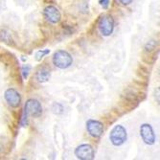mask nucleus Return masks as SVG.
Here are the masks:
<instances>
[{"label":"nucleus","mask_w":160,"mask_h":160,"mask_svg":"<svg viewBox=\"0 0 160 160\" xmlns=\"http://www.w3.org/2000/svg\"><path fill=\"white\" fill-rule=\"evenodd\" d=\"M132 1H133V0H119V2H120L122 5H124V6H128V5H129V4H132Z\"/></svg>","instance_id":"dca6fc26"},{"label":"nucleus","mask_w":160,"mask_h":160,"mask_svg":"<svg viewBox=\"0 0 160 160\" xmlns=\"http://www.w3.org/2000/svg\"><path fill=\"white\" fill-rule=\"evenodd\" d=\"M140 135L145 144L153 145L155 143V134L150 124H142L140 127Z\"/></svg>","instance_id":"0eeeda50"},{"label":"nucleus","mask_w":160,"mask_h":160,"mask_svg":"<svg viewBox=\"0 0 160 160\" xmlns=\"http://www.w3.org/2000/svg\"><path fill=\"white\" fill-rule=\"evenodd\" d=\"M98 29L104 37H109L114 30V19L110 14H104L98 22Z\"/></svg>","instance_id":"20e7f679"},{"label":"nucleus","mask_w":160,"mask_h":160,"mask_svg":"<svg viewBox=\"0 0 160 160\" xmlns=\"http://www.w3.org/2000/svg\"><path fill=\"white\" fill-rule=\"evenodd\" d=\"M50 54V50L49 49H43V50H38L37 53H36V55H35V59H36V61H38V62H40L43 58H44L45 56H47V55H49Z\"/></svg>","instance_id":"9b49d317"},{"label":"nucleus","mask_w":160,"mask_h":160,"mask_svg":"<svg viewBox=\"0 0 160 160\" xmlns=\"http://www.w3.org/2000/svg\"><path fill=\"white\" fill-rule=\"evenodd\" d=\"M127 138H128L127 130L123 126L117 125L111 129L110 134H109V139L114 146L116 147L121 146V145H123L127 141Z\"/></svg>","instance_id":"7ed1b4c3"},{"label":"nucleus","mask_w":160,"mask_h":160,"mask_svg":"<svg viewBox=\"0 0 160 160\" xmlns=\"http://www.w3.org/2000/svg\"><path fill=\"white\" fill-rule=\"evenodd\" d=\"M109 3H110V0H99V4L100 6L103 8L104 10H108L109 7Z\"/></svg>","instance_id":"4468645a"},{"label":"nucleus","mask_w":160,"mask_h":160,"mask_svg":"<svg viewBox=\"0 0 160 160\" xmlns=\"http://www.w3.org/2000/svg\"><path fill=\"white\" fill-rule=\"evenodd\" d=\"M52 110H53V112L56 113V114H62V113L63 112V108H62V105L58 104V103H55V104L53 105V107H52Z\"/></svg>","instance_id":"f8f14e48"},{"label":"nucleus","mask_w":160,"mask_h":160,"mask_svg":"<svg viewBox=\"0 0 160 160\" xmlns=\"http://www.w3.org/2000/svg\"><path fill=\"white\" fill-rule=\"evenodd\" d=\"M86 130L92 137L99 138L104 132V126L100 121L90 119L86 121Z\"/></svg>","instance_id":"423d86ee"},{"label":"nucleus","mask_w":160,"mask_h":160,"mask_svg":"<svg viewBox=\"0 0 160 160\" xmlns=\"http://www.w3.org/2000/svg\"><path fill=\"white\" fill-rule=\"evenodd\" d=\"M4 98L12 108H18L21 103V96L14 88H8L4 93Z\"/></svg>","instance_id":"6e6552de"},{"label":"nucleus","mask_w":160,"mask_h":160,"mask_svg":"<svg viewBox=\"0 0 160 160\" xmlns=\"http://www.w3.org/2000/svg\"><path fill=\"white\" fill-rule=\"evenodd\" d=\"M75 155L78 159L81 160H91L94 158V149L89 144H82L75 150Z\"/></svg>","instance_id":"39448f33"},{"label":"nucleus","mask_w":160,"mask_h":160,"mask_svg":"<svg viewBox=\"0 0 160 160\" xmlns=\"http://www.w3.org/2000/svg\"><path fill=\"white\" fill-rule=\"evenodd\" d=\"M155 46H156V42L154 40H151V41H149L147 43V45H146V47H145V49H146L147 51H152V50H153L155 48Z\"/></svg>","instance_id":"2eb2a0df"},{"label":"nucleus","mask_w":160,"mask_h":160,"mask_svg":"<svg viewBox=\"0 0 160 160\" xmlns=\"http://www.w3.org/2000/svg\"><path fill=\"white\" fill-rule=\"evenodd\" d=\"M41 113H42V107L39 102L36 99H29L24 106V112L22 115L21 125L23 127L27 126L29 116L38 118L41 115Z\"/></svg>","instance_id":"f257e3e1"},{"label":"nucleus","mask_w":160,"mask_h":160,"mask_svg":"<svg viewBox=\"0 0 160 160\" xmlns=\"http://www.w3.org/2000/svg\"><path fill=\"white\" fill-rule=\"evenodd\" d=\"M50 77H51L50 70L48 68H46V67H42V68L38 69L37 71L36 79L39 82H48Z\"/></svg>","instance_id":"9d476101"},{"label":"nucleus","mask_w":160,"mask_h":160,"mask_svg":"<svg viewBox=\"0 0 160 160\" xmlns=\"http://www.w3.org/2000/svg\"><path fill=\"white\" fill-rule=\"evenodd\" d=\"M43 14H44L45 18L53 24L59 23L61 21V18H62L61 12L58 10L55 6H52V5H49L44 9V11H43Z\"/></svg>","instance_id":"1a4fd4ad"},{"label":"nucleus","mask_w":160,"mask_h":160,"mask_svg":"<svg viewBox=\"0 0 160 160\" xmlns=\"http://www.w3.org/2000/svg\"><path fill=\"white\" fill-rule=\"evenodd\" d=\"M53 63L60 69H66L73 63V58L65 50H59L53 56Z\"/></svg>","instance_id":"f03ea898"},{"label":"nucleus","mask_w":160,"mask_h":160,"mask_svg":"<svg viewBox=\"0 0 160 160\" xmlns=\"http://www.w3.org/2000/svg\"><path fill=\"white\" fill-rule=\"evenodd\" d=\"M21 71H22V76H23V79H27L28 76H29V73H30L31 71V66L30 65H23L22 68H21Z\"/></svg>","instance_id":"ddd939ff"}]
</instances>
